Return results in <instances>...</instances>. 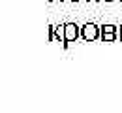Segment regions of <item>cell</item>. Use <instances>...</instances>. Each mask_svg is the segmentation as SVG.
Returning a JSON list of instances; mask_svg holds the SVG:
<instances>
[{
  "label": "cell",
  "instance_id": "cell-6",
  "mask_svg": "<svg viewBox=\"0 0 122 113\" xmlns=\"http://www.w3.org/2000/svg\"><path fill=\"white\" fill-rule=\"evenodd\" d=\"M103 2H115V0H103Z\"/></svg>",
  "mask_w": 122,
  "mask_h": 113
},
{
  "label": "cell",
  "instance_id": "cell-9",
  "mask_svg": "<svg viewBox=\"0 0 122 113\" xmlns=\"http://www.w3.org/2000/svg\"><path fill=\"white\" fill-rule=\"evenodd\" d=\"M71 2H79V0H71Z\"/></svg>",
  "mask_w": 122,
  "mask_h": 113
},
{
  "label": "cell",
  "instance_id": "cell-2",
  "mask_svg": "<svg viewBox=\"0 0 122 113\" xmlns=\"http://www.w3.org/2000/svg\"><path fill=\"white\" fill-rule=\"evenodd\" d=\"M100 28H102V40L103 42H115L117 40V32H118L117 25H103Z\"/></svg>",
  "mask_w": 122,
  "mask_h": 113
},
{
  "label": "cell",
  "instance_id": "cell-5",
  "mask_svg": "<svg viewBox=\"0 0 122 113\" xmlns=\"http://www.w3.org/2000/svg\"><path fill=\"white\" fill-rule=\"evenodd\" d=\"M117 34L120 36V42H122V27H120V28H118V32H117Z\"/></svg>",
  "mask_w": 122,
  "mask_h": 113
},
{
  "label": "cell",
  "instance_id": "cell-3",
  "mask_svg": "<svg viewBox=\"0 0 122 113\" xmlns=\"http://www.w3.org/2000/svg\"><path fill=\"white\" fill-rule=\"evenodd\" d=\"M79 36H81V30L75 23H66V43L75 42Z\"/></svg>",
  "mask_w": 122,
  "mask_h": 113
},
{
  "label": "cell",
  "instance_id": "cell-10",
  "mask_svg": "<svg viewBox=\"0 0 122 113\" xmlns=\"http://www.w3.org/2000/svg\"><path fill=\"white\" fill-rule=\"evenodd\" d=\"M86 2H90V0H86Z\"/></svg>",
  "mask_w": 122,
  "mask_h": 113
},
{
  "label": "cell",
  "instance_id": "cell-8",
  "mask_svg": "<svg viewBox=\"0 0 122 113\" xmlns=\"http://www.w3.org/2000/svg\"><path fill=\"white\" fill-rule=\"evenodd\" d=\"M49 2H55V0H49ZM60 2H62V0H60Z\"/></svg>",
  "mask_w": 122,
  "mask_h": 113
},
{
  "label": "cell",
  "instance_id": "cell-1",
  "mask_svg": "<svg viewBox=\"0 0 122 113\" xmlns=\"http://www.w3.org/2000/svg\"><path fill=\"white\" fill-rule=\"evenodd\" d=\"M81 38L85 42H94V40H100L102 38V28L94 23H86L83 28H81Z\"/></svg>",
  "mask_w": 122,
  "mask_h": 113
},
{
  "label": "cell",
  "instance_id": "cell-7",
  "mask_svg": "<svg viewBox=\"0 0 122 113\" xmlns=\"http://www.w3.org/2000/svg\"><path fill=\"white\" fill-rule=\"evenodd\" d=\"M94 2H102V0H94Z\"/></svg>",
  "mask_w": 122,
  "mask_h": 113
},
{
  "label": "cell",
  "instance_id": "cell-4",
  "mask_svg": "<svg viewBox=\"0 0 122 113\" xmlns=\"http://www.w3.org/2000/svg\"><path fill=\"white\" fill-rule=\"evenodd\" d=\"M55 40V25H49V42Z\"/></svg>",
  "mask_w": 122,
  "mask_h": 113
}]
</instances>
